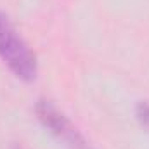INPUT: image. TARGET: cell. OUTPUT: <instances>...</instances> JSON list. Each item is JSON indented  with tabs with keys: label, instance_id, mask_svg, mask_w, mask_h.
<instances>
[{
	"label": "cell",
	"instance_id": "6da1fadb",
	"mask_svg": "<svg viewBox=\"0 0 149 149\" xmlns=\"http://www.w3.org/2000/svg\"><path fill=\"white\" fill-rule=\"evenodd\" d=\"M0 59L23 81H33L38 73L35 52L17 33L10 19L0 10Z\"/></svg>",
	"mask_w": 149,
	"mask_h": 149
},
{
	"label": "cell",
	"instance_id": "3957f363",
	"mask_svg": "<svg viewBox=\"0 0 149 149\" xmlns=\"http://www.w3.org/2000/svg\"><path fill=\"white\" fill-rule=\"evenodd\" d=\"M135 118L139 120V123L142 127L149 128V102L148 101H141L135 106Z\"/></svg>",
	"mask_w": 149,
	"mask_h": 149
},
{
	"label": "cell",
	"instance_id": "7a4b0ae2",
	"mask_svg": "<svg viewBox=\"0 0 149 149\" xmlns=\"http://www.w3.org/2000/svg\"><path fill=\"white\" fill-rule=\"evenodd\" d=\"M35 113H37L38 121L68 149H92L88 141L80 134V130L50 101L47 99L37 101Z\"/></svg>",
	"mask_w": 149,
	"mask_h": 149
}]
</instances>
